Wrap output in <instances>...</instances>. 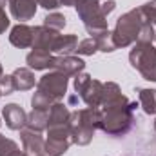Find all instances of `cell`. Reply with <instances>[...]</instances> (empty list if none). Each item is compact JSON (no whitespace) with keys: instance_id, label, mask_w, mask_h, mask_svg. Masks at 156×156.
<instances>
[{"instance_id":"6da1fadb","label":"cell","mask_w":156,"mask_h":156,"mask_svg":"<svg viewBox=\"0 0 156 156\" xmlns=\"http://www.w3.org/2000/svg\"><path fill=\"white\" fill-rule=\"evenodd\" d=\"M138 105L131 104L123 94H120L118 98L107 102L102 105V122H100V129L104 133H107L109 136H125L129 133V129L133 127L134 122V109Z\"/></svg>"},{"instance_id":"7a4b0ae2","label":"cell","mask_w":156,"mask_h":156,"mask_svg":"<svg viewBox=\"0 0 156 156\" xmlns=\"http://www.w3.org/2000/svg\"><path fill=\"white\" fill-rule=\"evenodd\" d=\"M100 122L102 111L94 107L71 113V142L78 145H87L93 140L94 131L100 129Z\"/></svg>"},{"instance_id":"3957f363","label":"cell","mask_w":156,"mask_h":156,"mask_svg":"<svg viewBox=\"0 0 156 156\" xmlns=\"http://www.w3.org/2000/svg\"><path fill=\"white\" fill-rule=\"evenodd\" d=\"M145 16L142 15L140 7L138 9H131L125 15H122L116 22V27L113 31V38L116 47H127L134 42H138L140 31L145 24Z\"/></svg>"},{"instance_id":"277c9868","label":"cell","mask_w":156,"mask_h":156,"mask_svg":"<svg viewBox=\"0 0 156 156\" xmlns=\"http://www.w3.org/2000/svg\"><path fill=\"white\" fill-rule=\"evenodd\" d=\"M75 7L91 37H96L98 33L107 29V16L102 13L100 4L96 0H76Z\"/></svg>"},{"instance_id":"5b68a950","label":"cell","mask_w":156,"mask_h":156,"mask_svg":"<svg viewBox=\"0 0 156 156\" xmlns=\"http://www.w3.org/2000/svg\"><path fill=\"white\" fill-rule=\"evenodd\" d=\"M131 66L149 82H156V47L153 44L136 42L134 49L129 55Z\"/></svg>"},{"instance_id":"8992f818","label":"cell","mask_w":156,"mask_h":156,"mask_svg":"<svg viewBox=\"0 0 156 156\" xmlns=\"http://www.w3.org/2000/svg\"><path fill=\"white\" fill-rule=\"evenodd\" d=\"M102 87L104 83L98 82V80H93L89 75L85 73H78L75 78V89L80 94V98L89 105V107H94L98 109L102 105Z\"/></svg>"},{"instance_id":"52a82bcc","label":"cell","mask_w":156,"mask_h":156,"mask_svg":"<svg viewBox=\"0 0 156 156\" xmlns=\"http://www.w3.org/2000/svg\"><path fill=\"white\" fill-rule=\"evenodd\" d=\"M37 91L47 94L55 102H60V98H64L66 96V91H67V76L62 75V73H58V71L47 73V75H44L38 80Z\"/></svg>"},{"instance_id":"ba28073f","label":"cell","mask_w":156,"mask_h":156,"mask_svg":"<svg viewBox=\"0 0 156 156\" xmlns=\"http://www.w3.org/2000/svg\"><path fill=\"white\" fill-rule=\"evenodd\" d=\"M51 69L53 71H58L66 76H76L78 73H82L85 69V62L78 56L73 55H67V56H53V62H51Z\"/></svg>"},{"instance_id":"9c48e42d","label":"cell","mask_w":156,"mask_h":156,"mask_svg":"<svg viewBox=\"0 0 156 156\" xmlns=\"http://www.w3.org/2000/svg\"><path fill=\"white\" fill-rule=\"evenodd\" d=\"M2 115H4V120H5V125L13 131H22L27 123V115L18 104H7L4 107Z\"/></svg>"},{"instance_id":"30bf717a","label":"cell","mask_w":156,"mask_h":156,"mask_svg":"<svg viewBox=\"0 0 156 156\" xmlns=\"http://www.w3.org/2000/svg\"><path fill=\"white\" fill-rule=\"evenodd\" d=\"M9 4V9H11V15L20 20V22H26V20H31L37 13V0H7Z\"/></svg>"},{"instance_id":"8fae6325","label":"cell","mask_w":156,"mask_h":156,"mask_svg":"<svg viewBox=\"0 0 156 156\" xmlns=\"http://www.w3.org/2000/svg\"><path fill=\"white\" fill-rule=\"evenodd\" d=\"M20 138H22V145H24V151L27 154L33 156H40L44 153V147H45V142L44 138L40 136V133H35L31 129H22L20 131Z\"/></svg>"},{"instance_id":"7c38bea8","label":"cell","mask_w":156,"mask_h":156,"mask_svg":"<svg viewBox=\"0 0 156 156\" xmlns=\"http://www.w3.org/2000/svg\"><path fill=\"white\" fill-rule=\"evenodd\" d=\"M9 42L18 47V49H26V47H33V27L26 26V24H18L11 29Z\"/></svg>"},{"instance_id":"4fadbf2b","label":"cell","mask_w":156,"mask_h":156,"mask_svg":"<svg viewBox=\"0 0 156 156\" xmlns=\"http://www.w3.org/2000/svg\"><path fill=\"white\" fill-rule=\"evenodd\" d=\"M56 37H58V33L47 29L45 26L33 27V49H44V51H49L51 53L53 42H55Z\"/></svg>"},{"instance_id":"5bb4252c","label":"cell","mask_w":156,"mask_h":156,"mask_svg":"<svg viewBox=\"0 0 156 156\" xmlns=\"http://www.w3.org/2000/svg\"><path fill=\"white\" fill-rule=\"evenodd\" d=\"M26 62H27L29 69H35V71L51 69L53 55H51L49 51H44V49H33V51L26 56Z\"/></svg>"},{"instance_id":"9a60e30c","label":"cell","mask_w":156,"mask_h":156,"mask_svg":"<svg viewBox=\"0 0 156 156\" xmlns=\"http://www.w3.org/2000/svg\"><path fill=\"white\" fill-rule=\"evenodd\" d=\"M67 123H71V113H69L67 105H64L62 102H55L49 107L47 127H60V125H67Z\"/></svg>"},{"instance_id":"2e32d148","label":"cell","mask_w":156,"mask_h":156,"mask_svg":"<svg viewBox=\"0 0 156 156\" xmlns=\"http://www.w3.org/2000/svg\"><path fill=\"white\" fill-rule=\"evenodd\" d=\"M78 47V38L76 35H58L55 42H53V47H51V53H56L60 56H67L71 53H75Z\"/></svg>"},{"instance_id":"e0dca14e","label":"cell","mask_w":156,"mask_h":156,"mask_svg":"<svg viewBox=\"0 0 156 156\" xmlns=\"http://www.w3.org/2000/svg\"><path fill=\"white\" fill-rule=\"evenodd\" d=\"M13 85L15 91H27L31 87H35V75L31 73V69L27 67H18L13 71Z\"/></svg>"},{"instance_id":"ac0fdd59","label":"cell","mask_w":156,"mask_h":156,"mask_svg":"<svg viewBox=\"0 0 156 156\" xmlns=\"http://www.w3.org/2000/svg\"><path fill=\"white\" fill-rule=\"evenodd\" d=\"M47 122H49V111L44 109H33L27 115V123L26 127L35 131V133H42L44 129H47Z\"/></svg>"},{"instance_id":"d6986e66","label":"cell","mask_w":156,"mask_h":156,"mask_svg":"<svg viewBox=\"0 0 156 156\" xmlns=\"http://www.w3.org/2000/svg\"><path fill=\"white\" fill-rule=\"evenodd\" d=\"M138 104L145 115H156V89H140Z\"/></svg>"},{"instance_id":"ffe728a7","label":"cell","mask_w":156,"mask_h":156,"mask_svg":"<svg viewBox=\"0 0 156 156\" xmlns=\"http://www.w3.org/2000/svg\"><path fill=\"white\" fill-rule=\"evenodd\" d=\"M73 142L71 140H53V138H47L45 142V147H44V153L49 156H62L71 145Z\"/></svg>"},{"instance_id":"44dd1931","label":"cell","mask_w":156,"mask_h":156,"mask_svg":"<svg viewBox=\"0 0 156 156\" xmlns=\"http://www.w3.org/2000/svg\"><path fill=\"white\" fill-rule=\"evenodd\" d=\"M91 38L96 40V45H98V51H104V53H113L115 49H118L116 44H115V38H113V33L109 29L98 33L96 37H91Z\"/></svg>"},{"instance_id":"7402d4cb","label":"cell","mask_w":156,"mask_h":156,"mask_svg":"<svg viewBox=\"0 0 156 156\" xmlns=\"http://www.w3.org/2000/svg\"><path fill=\"white\" fill-rule=\"evenodd\" d=\"M44 26L55 33H60L64 27H66V16L60 15V13H51L44 18Z\"/></svg>"},{"instance_id":"603a6c76","label":"cell","mask_w":156,"mask_h":156,"mask_svg":"<svg viewBox=\"0 0 156 156\" xmlns=\"http://www.w3.org/2000/svg\"><path fill=\"white\" fill-rule=\"evenodd\" d=\"M53 104H55V100L49 98L47 94L40 93V91H37V93L33 94V98H31V105H33V109H44V111H49V107H51Z\"/></svg>"},{"instance_id":"cb8c5ba5","label":"cell","mask_w":156,"mask_h":156,"mask_svg":"<svg viewBox=\"0 0 156 156\" xmlns=\"http://www.w3.org/2000/svg\"><path fill=\"white\" fill-rule=\"evenodd\" d=\"M96 51H98V45H96V40L94 38H85L82 42H78V47H76L78 55L89 56V55H94Z\"/></svg>"},{"instance_id":"d4e9b609","label":"cell","mask_w":156,"mask_h":156,"mask_svg":"<svg viewBox=\"0 0 156 156\" xmlns=\"http://www.w3.org/2000/svg\"><path fill=\"white\" fill-rule=\"evenodd\" d=\"M16 153H18V145L13 140L0 134V156H15Z\"/></svg>"},{"instance_id":"484cf974","label":"cell","mask_w":156,"mask_h":156,"mask_svg":"<svg viewBox=\"0 0 156 156\" xmlns=\"http://www.w3.org/2000/svg\"><path fill=\"white\" fill-rule=\"evenodd\" d=\"M0 91H2V94H11V93L15 91L13 76H11V75H2V76H0Z\"/></svg>"},{"instance_id":"4316f807","label":"cell","mask_w":156,"mask_h":156,"mask_svg":"<svg viewBox=\"0 0 156 156\" xmlns=\"http://www.w3.org/2000/svg\"><path fill=\"white\" fill-rule=\"evenodd\" d=\"M37 4L42 5L44 9H56V7H60L62 5V0H37Z\"/></svg>"},{"instance_id":"83f0119b","label":"cell","mask_w":156,"mask_h":156,"mask_svg":"<svg viewBox=\"0 0 156 156\" xmlns=\"http://www.w3.org/2000/svg\"><path fill=\"white\" fill-rule=\"evenodd\" d=\"M115 7H116V2H115V0H105V2H104V4L100 5L102 13H104L105 16H107L109 13H113V11H115Z\"/></svg>"},{"instance_id":"f1b7e54d","label":"cell","mask_w":156,"mask_h":156,"mask_svg":"<svg viewBox=\"0 0 156 156\" xmlns=\"http://www.w3.org/2000/svg\"><path fill=\"white\" fill-rule=\"evenodd\" d=\"M7 27H9V18H7V15L4 13V9L0 7V35H2Z\"/></svg>"},{"instance_id":"f546056e","label":"cell","mask_w":156,"mask_h":156,"mask_svg":"<svg viewBox=\"0 0 156 156\" xmlns=\"http://www.w3.org/2000/svg\"><path fill=\"white\" fill-rule=\"evenodd\" d=\"M76 102H78V94H71V96H69V104H71V105H75Z\"/></svg>"},{"instance_id":"4dcf8cb0","label":"cell","mask_w":156,"mask_h":156,"mask_svg":"<svg viewBox=\"0 0 156 156\" xmlns=\"http://www.w3.org/2000/svg\"><path fill=\"white\" fill-rule=\"evenodd\" d=\"M76 0H62V5H75Z\"/></svg>"},{"instance_id":"1f68e13d","label":"cell","mask_w":156,"mask_h":156,"mask_svg":"<svg viewBox=\"0 0 156 156\" xmlns=\"http://www.w3.org/2000/svg\"><path fill=\"white\" fill-rule=\"evenodd\" d=\"M5 4H7V0H0V7H2V9H4V5H5Z\"/></svg>"},{"instance_id":"d6a6232c","label":"cell","mask_w":156,"mask_h":156,"mask_svg":"<svg viewBox=\"0 0 156 156\" xmlns=\"http://www.w3.org/2000/svg\"><path fill=\"white\" fill-rule=\"evenodd\" d=\"M15 156H26V154H24V153H20V151H18V153H16V154H15Z\"/></svg>"},{"instance_id":"836d02e7","label":"cell","mask_w":156,"mask_h":156,"mask_svg":"<svg viewBox=\"0 0 156 156\" xmlns=\"http://www.w3.org/2000/svg\"><path fill=\"white\" fill-rule=\"evenodd\" d=\"M0 76H2V66H0Z\"/></svg>"},{"instance_id":"e575fe53","label":"cell","mask_w":156,"mask_h":156,"mask_svg":"<svg viewBox=\"0 0 156 156\" xmlns=\"http://www.w3.org/2000/svg\"><path fill=\"white\" fill-rule=\"evenodd\" d=\"M154 129H156V122H154Z\"/></svg>"},{"instance_id":"d590c367","label":"cell","mask_w":156,"mask_h":156,"mask_svg":"<svg viewBox=\"0 0 156 156\" xmlns=\"http://www.w3.org/2000/svg\"><path fill=\"white\" fill-rule=\"evenodd\" d=\"M40 156H44V154H40Z\"/></svg>"},{"instance_id":"8d00e7d4","label":"cell","mask_w":156,"mask_h":156,"mask_svg":"<svg viewBox=\"0 0 156 156\" xmlns=\"http://www.w3.org/2000/svg\"><path fill=\"white\" fill-rule=\"evenodd\" d=\"M96 2H98V0H96Z\"/></svg>"},{"instance_id":"74e56055","label":"cell","mask_w":156,"mask_h":156,"mask_svg":"<svg viewBox=\"0 0 156 156\" xmlns=\"http://www.w3.org/2000/svg\"><path fill=\"white\" fill-rule=\"evenodd\" d=\"M154 2H156V0H154Z\"/></svg>"}]
</instances>
